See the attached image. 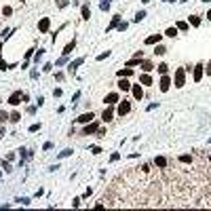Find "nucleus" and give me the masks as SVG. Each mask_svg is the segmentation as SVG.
I'll return each instance as SVG.
<instances>
[{
    "mask_svg": "<svg viewBox=\"0 0 211 211\" xmlns=\"http://www.w3.org/2000/svg\"><path fill=\"white\" fill-rule=\"evenodd\" d=\"M112 116H114V110H112V108H106V110H104V114H101V121H104V123H110V121H112Z\"/></svg>",
    "mask_w": 211,
    "mask_h": 211,
    "instance_id": "9b49d317",
    "label": "nucleus"
},
{
    "mask_svg": "<svg viewBox=\"0 0 211 211\" xmlns=\"http://www.w3.org/2000/svg\"><path fill=\"white\" fill-rule=\"evenodd\" d=\"M99 9H101V11H108V9H110V0H101V2H99Z\"/></svg>",
    "mask_w": 211,
    "mask_h": 211,
    "instance_id": "c756f323",
    "label": "nucleus"
},
{
    "mask_svg": "<svg viewBox=\"0 0 211 211\" xmlns=\"http://www.w3.org/2000/svg\"><path fill=\"white\" fill-rule=\"evenodd\" d=\"M139 84H146V87H150V84H152V76H150L148 72H144V74L139 76Z\"/></svg>",
    "mask_w": 211,
    "mask_h": 211,
    "instance_id": "f8f14e48",
    "label": "nucleus"
},
{
    "mask_svg": "<svg viewBox=\"0 0 211 211\" xmlns=\"http://www.w3.org/2000/svg\"><path fill=\"white\" fill-rule=\"evenodd\" d=\"M190 26L199 28V26H201V17H199V15H190Z\"/></svg>",
    "mask_w": 211,
    "mask_h": 211,
    "instance_id": "4be33fe9",
    "label": "nucleus"
},
{
    "mask_svg": "<svg viewBox=\"0 0 211 211\" xmlns=\"http://www.w3.org/2000/svg\"><path fill=\"white\" fill-rule=\"evenodd\" d=\"M13 158H15V152H9V154H6V161H9V163H11V161H13Z\"/></svg>",
    "mask_w": 211,
    "mask_h": 211,
    "instance_id": "09e8293b",
    "label": "nucleus"
},
{
    "mask_svg": "<svg viewBox=\"0 0 211 211\" xmlns=\"http://www.w3.org/2000/svg\"><path fill=\"white\" fill-rule=\"evenodd\" d=\"M116 112H118V114H121V116H125V114H129V112H131V104H129V101H125V99H123V101H121V104H118V108H116Z\"/></svg>",
    "mask_w": 211,
    "mask_h": 211,
    "instance_id": "7ed1b4c3",
    "label": "nucleus"
},
{
    "mask_svg": "<svg viewBox=\"0 0 211 211\" xmlns=\"http://www.w3.org/2000/svg\"><path fill=\"white\" fill-rule=\"evenodd\" d=\"M116 101H118V93H108L106 104H108V106H112V104H116Z\"/></svg>",
    "mask_w": 211,
    "mask_h": 211,
    "instance_id": "dca6fc26",
    "label": "nucleus"
},
{
    "mask_svg": "<svg viewBox=\"0 0 211 211\" xmlns=\"http://www.w3.org/2000/svg\"><path fill=\"white\" fill-rule=\"evenodd\" d=\"M116 28H118V32H123V30H127V28H129V23H127V21H121Z\"/></svg>",
    "mask_w": 211,
    "mask_h": 211,
    "instance_id": "72a5a7b5",
    "label": "nucleus"
},
{
    "mask_svg": "<svg viewBox=\"0 0 211 211\" xmlns=\"http://www.w3.org/2000/svg\"><path fill=\"white\" fill-rule=\"evenodd\" d=\"M21 97H23V93H21V91H15V93L9 97V104H11V106H19V104H21Z\"/></svg>",
    "mask_w": 211,
    "mask_h": 211,
    "instance_id": "423d86ee",
    "label": "nucleus"
},
{
    "mask_svg": "<svg viewBox=\"0 0 211 211\" xmlns=\"http://www.w3.org/2000/svg\"><path fill=\"white\" fill-rule=\"evenodd\" d=\"M55 80H59V83H61V80H63V74H61V72H57V74H55Z\"/></svg>",
    "mask_w": 211,
    "mask_h": 211,
    "instance_id": "c03bdc74",
    "label": "nucleus"
},
{
    "mask_svg": "<svg viewBox=\"0 0 211 211\" xmlns=\"http://www.w3.org/2000/svg\"><path fill=\"white\" fill-rule=\"evenodd\" d=\"M9 121H11V123H19V121H21V114H19V112H13V114L9 116Z\"/></svg>",
    "mask_w": 211,
    "mask_h": 211,
    "instance_id": "393cba45",
    "label": "nucleus"
},
{
    "mask_svg": "<svg viewBox=\"0 0 211 211\" xmlns=\"http://www.w3.org/2000/svg\"><path fill=\"white\" fill-rule=\"evenodd\" d=\"M97 129H99V125L91 121V123H87V127L83 129V135H91V133H97Z\"/></svg>",
    "mask_w": 211,
    "mask_h": 211,
    "instance_id": "0eeeda50",
    "label": "nucleus"
},
{
    "mask_svg": "<svg viewBox=\"0 0 211 211\" xmlns=\"http://www.w3.org/2000/svg\"><path fill=\"white\" fill-rule=\"evenodd\" d=\"M30 78L36 80V78H38V70H32V72H30Z\"/></svg>",
    "mask_w": 211,
    "mask_h": 211,
    "instance_id": "a19ab883",
    "label": "nucleus"
},
{
    "mask_svg": "<svg viewBox=\"0 0 211 211\" xmlns=\"http://www.w3.org/2000/svg\"><path fill=\"white\" fill-rule=\"evenodd\" d=\"M141 2H144V4H148V2H150V0H141Z\"/></svg>",
    "mask_w": 211,
    "mask_h": 211,
    "instance_id": "603ef678",
    "label": "nucleus"
},
{
    "mask_svg": "<svg viewBox=\"0 0 211 211\" xmlns=\"http://www.w3.org/2000/svg\"><path fill=\"white\" fill-rule=\"evenodd\" d=\"M165 36H167V38H175V36H177V28H175V26H173V28H167Z\"/></svg>",
    "mask_w": 211,
    "mask_h": 211,
    "instance_id": "412c9836",
    "label": "nucleus"
},
{
    "mask_svg": "<svg viewBox=\"0 0 211 211\" xmlns=\"http://www.w3.org/2000/svg\"><path fill=\"white\" fill-rule=\"evenodd\" d=\"M53 95L55 97H61V89H53Z\"/></svg>",
    "mask_w": 211,
    "mask_h": 211,
    "instance_id": "a18cd8bd",
    "label": "nucleus"
},
{
    "mask_svg": "<svg viewBox=\"0 0 211 211\" xmlns=\"http://www.w3.org/2000/svg\"><path fill=\"white\" fill-rule=\"evenodd\" d=\"M173 80H175V87H177V89H182V87L186 84V68H177L175 74H173Z\"/></svg>",
    "mask_w": 211,
    "mask_h": 211,
    "instance_id": "f257e3e1",
    "label": "nucleus"
},
{
    "mask_svg": "<svg viewBox=\"0 0 211 211\" xmlns=\"http://www.w3.org/2000/svg\"><path fill=\"white\" fill-rule=\"evenodd\" d=\"M131 93H133L135 99H141V97H144V89H141V84H131Z\"/></svg>",
    "mask_w": 211,
    "mask_h": 211,
    "instance_id": "6e6552de",
    "label": "nucleus"
},
{
    "mask_svg": "<svg viewBox=\"0 0 211 211\" xmlns=\"http://www.w3.org/2000/svg\"><path fill=\"white\" fill-rule=\"evenodd\" d=\"M175 28H177V30H182V32H186V30H188V23H186V21H177V26H175Z\"/></svg>",
    "mask_w": 211,
    "mask_h": 211,
    "instance_id": "cd10ccee",
    "label": "nucleus"
},
{
    "mask_svg": "<svg viewBox=\"0 0 211 211\" xmlns=\"http://www.w3.org/2000/svg\"><path fill=\"white\" fill-rule=\"evenodd\" d=\"M203 74H205V66H203V63H196V66H194V83H201Z\"/></svg>",
    "mask_w": 211,
    "mask_h": 211,
    "instance_id": "20e7f679",
    "label": "nucleus"
},
{
    "mask_svg": "<svg viewBox=\"0 0 211 211\" xmlns=\"http://www.w3.org/2000/svg\"><path fill=\"white\" fill-rule=\"evenodd\" d=\"M154 165H156V167H167V158H165V156H156V158H154Z\"/></svg>",
    "mask_w": 211,
    "mask_h": 211,
    "instance_id": "aec40b11",
    "label": "nucleus"
},
{
    "mask_svg": "<svg viewBox=\"0 0 211 211\" xmlns=\"http://www.w3.org/2000/svg\"><path fill=\"white\" fill-rule=\"evenodd\" d=\"M165 53H167L165 46H156V49H154V55H165Z\"/></svg>",
    "mask_w": 211,
    "mask_h": 211,
    "instance_id": "2f4dec72",
    "label": "nucleus"
},
{
    "mask_svg": "<svg viewBox=\"0 0 211 211\" xmlns=\"http://www.w3.org/2000/svg\"><path fill=\"white\" fill-rule=\"evenodd\" d=\"M6 121H9V114H6V112H2V110H0V123H6Z\"/></svg>",
    "mask_w": 211,
    "mask_h": 211,
    "instance_id": "4c0bfd02",
    "label": "nucleus"
},
{
    "mask_svg": "<svg viewBox=\"0 0 211 211\" xmlns=\"http://www.w3.org/2000/svg\"><path fill=\"white\" fill-rule=\"evenodd\" d=\"M0 167L4 169V173H11V171H13V169H11V165H9V161H2V165H0Z\"/></svg>",
    "mask_w": 211,
    "mask_h": 211,
    "instance_id": "7c9ffc66",
    "label": "nucleus"
},
{
    "mask_svg": "<svg viewBox=\"0 0 211 211\" xmlns=\"http://www.w3.org/2000/svg\"><path fill=\"white\" fill-rule=\"evenodd\" d=\"M51 148H53V144H51V141H46V144L42 146V150H51Z\"/></svg>",
    "mask_w": 211,
    "mask_h": 211,
    "instance_id": "49530a36",
    "label": "nucleus"
},
{
    "mask_svg": "<svg viewBox=\"0 0 211 211\" xmlns=\"http://www.w3.org/2000/svg\"><path fill=\"white\" fill-rule=\"evenodd\" d=\"M118 158H121V154H118V152H114V154H112V156H110V161H112V163H116V161H118Z\"/></svg>",
    "mask_w": 211,
    "mask_h": 211,
    "instance_id": "79ce46f5",
    "label": "nucleus"
},
{
    "mask_svg": "<svg viewBox=\"0 0 211 211\" xmlns=\"http://www.w3.org/2000/svg\"><path fill=\"white\" fill-rule=\"evenodd\" d=\"M0 165H2V161H0Z\"/></svg>",
    "mask_w": 211,
    "mask_h": 211,
    "instance_id": "6e6d98bb",
    "label": "nucleus"
},
{
    "mask_svg": "<svg viewBox=\"0 0 211 211\" xmlns=\"http://www.w3.org/2000/svg\"><path fill=\"white\" fill-rule=\"evenodd\" d=\"M205 72H207V76H209V74H211V61H209V63H207V68H205Z\"/></svg>",
    "mask_w": 211,
    "mask_h": 211,
    "instance_id": "8fccbe9b",
    "label": "nucleus"
},
{
    "mask_svg": "<svg viewBox=\"0 0 211 211\" xmlns=\"http://www.w3.org/2000/svg\"><path fill=\"white\" fill-rule=\"evenodd\" d=\"M2 13L9 17V15H13V9H11V6H4V9H2Z\"/></svg>",
    "mask_w": 211,
    "mask_h": 211,
    "instance_id": "58836bf2",
    "label": "nucleus"
},
{
    "mask_svg": "<svg viewBox=\"0 0 211 211\" xmlns=\"http://www.w3.org/2000/svg\"><path fill=\"white\" fill-rule=\"evenodd\" d=\"M161 38H163V34H152L146 38V44H156V42H161Z\"/></svg>",
    "mask_w": 211,
    "mask_h": 211,
    "instance_id": "ddd939ff",
    "label": "nucleus"
},
{
    "mask_svg": "<svg viewBox=\"0 0 211 211\" xmlns=\"http://www.w3.org/2000/svg\"><path fill=\"white\" fill-rule=\"evenodd\" d=\"M91 17V9H89V4H84L83 6V19H89Z\"/></svg>",
    "mask_w": 211,
    "mask_h": 211,
    "instance_id": "a878e982",
    "label": "nucleus"
},
{
    "mask_svg": "<svg viewBox=\"0 0 211 211\" xmlns=\"http://www.w3.org/2000/svg\"><path fill=\"white\" fill-rule=\"evenodd\" d=\"M34 51H36V49H30V51H26V59H30V57L34 55Z\"/></svg>",
    "mask_w": 211,
    "mask_h": 211,
    "instance_id": "37998d69",
    "label": "nucleus"
},
{
    "mask_svg": "<svg viewBox=\"0 0 211 211\" xmlns=\"http://www.w3.org/2000/svg\"><path fill=\"white\" fill-rule=\"evenodd\" d=\"M144 17H146V11H139V13L135 15V19H133V21H135V23H139V21H144Z\"/></svg>",
    "mask_w": 211,
    "mask_h": 211,
    "instance_id": "bb28decb",
    "label": "nucleus"
},
{
    "mask_svg": "<svg viewBox=\"0 0 211 211\" xmlns=\"http://www.w3.org/2000/svg\"><path fill=\"white\" fill-rule=\"evenodd\" d=\"M30 131H32V133L40 131V123H34V125H30Z\"/></svg>",
    "mask_w": 211,
    "mask_h": 211,
    "instance_id": "f704fd0d",
    "label": "nucleus"
},
{
    "mask_svg": "<svg viewBox=\"0 0 211 211\" xmlns=\"http://www.w3.org/2000/svg\"><path fill=\"white\" fill-rule=\"evenodd\" d=\"M118 89H121V91H129V89H131V83H129L127 78H121V80H118Z\"/></svg>",
    "mask_w": 211,
    "mask_h": 211,
    "instance_id": "f3484780",
    "label": "nucleus"
},
{
    "mask_svg": "<svg viewBox=\"0 0 211 211\" xmlns=\"http://www.w3.org/2000/svg\"><path fill=\"white\" fill-rule=\"evenodd\" d=\"M133 74V68H125V70H118V78H129Z\"/></svg>",
    "mask_w": 211,
    "mask_h": 211,
    "instance_id": "a211bd4d",
    "label": "nucleus"
},
{
    "mask_svg": "<svg viewBox=\"0 0 211 211\" xmlns=\"http://www.w3.org/2000/svg\"><path fill=\"white\" fill-rule=\"evenodd\" d=\"M139 66H141L144 72H152V70H154V63H152V61H139Z\"/></svg>",
    "mask_w": 211,
    "mask_h": 211,
    "instance_id": "2eb2a0df",
    "label": "nucleus"
},
{
    "mask_svg": "<svg viewBox=\"0 0 211 211\" xmlns=\"http://www.w3.org/2000/svg\"><path fill=\"white\" fill-rule=\"evenodd\" d=\"M106 57H110V51H106V53H99V55H97V61H101V59H106Z\"/></svg>",
    "mask_w": 211,
    "mask_h": 211,
    "instance_id": "c9c22d12",
    "label": "nucleus"
},
{
    "mask_svg": "<svg viewBox=\"0 0 211 211\" xmlns=\"http://www.w3.org/2000/svg\"><path fill=\"white\" fill-rule=\"evenodd\" d=\"M165 2H175V0H165Z\"/></svg>",
    "mask_w": 211,
    "mask_h": 211,
    "instance_id": "864d4df0",
    "label": "nucleus"
},
{
    "mask_svg": "<svg viewBox=\"0 0 211 211\" xmlns=\"http://www.w3.org/2000/svg\"><path fill=\"white\" fill-rule=\"evenodd\" d=\"M83 63H84V57H78V59H74V61L68 66V72H70V74H74V70H76L78 66H83Z\"/></svg>",
    "mask_w": 211,
    "mask_h": 211,
    "instance_id": "1a4fd4ad",
    "label": "nucleus"
},
{
    "mask_svg": "<svg viewBox=\"0 0 211 211\" xmlns=\"http://www.w3.org/2000/svg\"><path fill=\"white\" fill-rule=\"evenodd\" d=\"M42 57H44V49H38V51H36V53H34V61H36V63H38V61H40Z\"/></svg>",
    "mask_w": 211,
    "mask_h": 211,
    "instance_id": "b1692460",
    "label": "nucleus"
},
{
    "mask_svg": "<svg viewBox=\"0 0 211 211\" xmlns=\"http://www.w3.org/2000/svg\"><path fill=\"white\" fill-rule=\"evenodd\" d=\"M93 118H95V116H93V112H84V114H80L76 121H78V123H83V125H87V123H91Z\"/></svg>",
    "mask_w": 211,
    "mask_h": 211,
    "instance_id": "9d476101",
    "label": "nucleus"
},
{
    "mask_svg": "<svg viewBox=\"0 0 211 211\" xmlns=\"http://www.w3.org/2000/svg\"><path fill=\"white\" fill-rule=\"evenodd\" d=\"M0 177H2V171H0Z\"/></svg>",
    "mask_w": 211,
    "mask_h": 211,
    "instance_id": "5fc2aeb1",
    "label": "nucleus"
},
{
    "mask_svg": "<svg viewBox=\"0 0 211 211\" xmlns=\"http://www.w3.org/2000/svg\"><path fill=\"white\" fill-rule=\"evenodd\" d=\"M66 156H72V150H70V148H66V150L59 152V158H66Z\"/></svg>",
    "mask_w": 211,
    "mask_h": 211,
    "instance_id": "c85d7f7f",
    "label": "nucleus"
},
{
    "mask_svg": "<svg viewBox=\"0 0 211 211\" xmlns=\"http://www.w3.org/2000/svg\"><path fill=\"white\" fill-rule=\"evenodd\" d=\"M15 203H21V205H30V199H28V196H23V199H17Z\"/></svg>",
    "mask_w": 211,
    "mask_h": 211,
    "instance_id": "e433bc0d",
    "label": "nucleus"
},
{
    "mask_svg": "<svg viewBox=\"0 0 211 211\" xmlns=\"http://www.w3.org/2000/svg\"><path fill=\"white\" fill-rule=\"evenodd\" d=\"M209 161H211V158H209Z\"/></svg>",
    "mask_w": 211,
    "mask_h": 211,
    "instance_id": "4d7b16f0",
    "label": "nucleus"
},
{
    "mask_svg": "<svg viewBox=\"0 0 211 211\" xmlns=\"http://www.w3.org/2000/svg\"><path fill=\"white\" fill-rule=\"evenodd\" d=\"M118 23H121V15H114V17H112V21H110V26L106 28V32H110V30H112V28H116Z\"/></svg>",
    "mask_w": 211,
    "mask_h": 211,
    "instance_id": "4468645a",
    "label": "nucleus"
},
{
    "mask_svg": "<svg viewBox=\"0 0 211 211\" xmlns=\"http://www.w3.org/2000/svg\"><path fill=\"white\" fill-rule=\"evenodd\" d=\"M156 72H158V74H167L169 66H167V63H158V66H156Z\"/></svg>",
    "mask_w": 211,
    "mask_h": 211,
    "instance_id": "5701e85b",
    "label": "nucleus"
},
{
    "mask_svg": "<svg viewBox=\"0 0 211 211\" xmlns=\"http://www.w3.org/2000/svg\"><path fill=\"white\" fill-rule=\"evenodd\" d=\"M93 154H101V148L99 146H93Z\"/></svg>",
    "mask_w": 211,
    "mask_h": 211,
    "instance_id": "de8ad7c7",
    "label": "nucleus"
},
{
    "mask_svg": "<svg viewBox=\"0 0 211 211\" xmlns=\"http://www.w3.org/2000/svg\"><path fill=\"white\" fill-rule=\"evenodd\" d=\"M207 19H209V21H211V11H209V13H207Z\"/></svg>",
    "mask_w": 211,
    "mask_h": 211,
    "instance_id": "3c124183",
    "label": "nucleus"
},
{
    "mask_svg": "<svg viewBox=\"0 0 211 211\" xmlns=\"http://www.w3.org/2000/svg\"><path fill=\"white\" fill-rule=\"evenodd\" d=\"M66 61H68V55H63V57H61V59H57V66H63V63H66Z\"/></svg>",
    "mask_w": 211,
    "mask_h": 211,
    "instance_id": "ea45409f",
    "label": "nucleus"
},
{
    "mask_svg": "<svg viewBox=\"0 0 211 211\" xmlns=\"http://www.w3.org/2000/svg\"><path fill=\"white\" fill-rule=\"evenodd\" d=\"M158 89H161L163 93H167L169 89H171V78H169L167 74H163V78H161V83H158Z\"/></svg>",
    "mask_w": 211,
    "mask_h": 211,
    "instance_id": "f03ea898",
    "label": "nucleus"
},
{
    "mask_svg": "<svg viewBox=\"0 0 211 211\" xmlns=\"http://www.w3.org/2000/svg\"><path fill=\"white\" fill-rule=\"evenodd\" d=\"M49 28H51V19L49 17H42L40 21H38V32L44 34V32H49Z\"/></svg>",
    "mask_w": 211,
    "mask_h": 211,
    "instance_id": "39448f33",
    "label": "nucleus"
},
{
    "mask_svg": "<svg viewBox=\"0 0 211 211\" xmlns=\"http://www.w3.org/2000/svg\"><path fill=\"white\" fill-rule=\"evenodd\" d=\"M179 163H192V156L190 154H184V156H179Z\"/></svg>",
    "mask_w": 211,
    "mask_h": 211,
    "instance_id": "473e14b6",
    "label": "nucleus"
},
{
    "mask_svg": "<svg viewBox=\"0 0 211 211\" xmlns=\"http://www.w3.org/2000/svg\"><path fill=\"white\" fill-rule=\"evenodd\" d=\"M74 49H76V40L68 42V44H66V49H63V55H70V53H72Z\"/></svg>",
    "mask_w": 211,
    "mask_h": 211,
    "instance_id": "6ab92c4d",
    "label": "nucleus"
}]
</instances>
